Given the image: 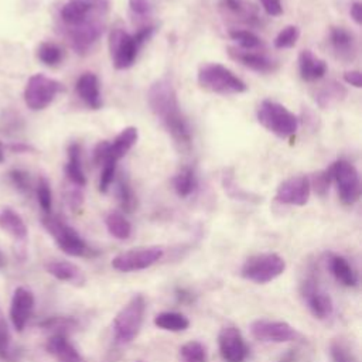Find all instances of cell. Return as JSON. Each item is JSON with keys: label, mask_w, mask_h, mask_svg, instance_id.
Returning a JSON list of instances; mask_svg holds the SVG:
<instances>
[{"label": "cell", "mask_w": 362, "mask_h": 362, "mask_svg": "<svg viewBox=\"0 0 362 362\" xmlns=\"http://www.w3.org/2000/svg\"><path fill=\"white\" fill-rule=\"evenodd\" d=\"M0 228L17 242H24L28 236L24 219L10 206L0 209Z\"/></svg>", "instance_id": "obj_27"}, {"label": "cell", "mask_w": 362, "mask_h": 362, "mask_svg": "<svg viewBox=\"0 0 362 362\" xmlns=\"http://www.w3.org/2000/svg\"><path fill=\"white\" fill-rule=\"evenodd\" d=\"M286 260L274 252H263L249 256L240 266L242 279L256 283L266 284L280 277L286 270Z\"/></svg>", "instance_id": "obj_6"}, {"label": "cell", "mask_w": 362, "mask_h": 362, "mask_svg": "<svg viewBox=\"0 0 362 362\" xmlns=\"http://www.w3.org/2000/svg\"><path fill=\"white\" fill-rule=\"evenodd\" d=\"M218 6L219 11L228 18L252 25L259 24V16L256 10L245 0H219Z\"/></svg>", "instance_id": "obj_24"}, {"label": "cell", "mask_w": 362, "mask_h": 362, "mask_svg": "<svg viewBox=\"0 0 362 362\" xmlns=\"http://www.w3.org/2000/svg\"><path fill=\"white\" fill-rule=\"evenodd\" d=\"M45 270L48 274L59 281H65L74 286H83L86 281L85 273L79 266L68 260H49L45 263Z\"/></svg>", "instance_id": "obj_23"}, {"label": "cell", "mask_w": 362, "mask_h": 362, "mask_svg": "<svg viewBox=\"0 0 362 362\" xmlns=\"http://www.w3.org/2000/svg\"><path fill=\"white\" fill-rule=\"evenodd\" d=\"M0 358L7 362H16L18 359V351L11 345V338L6 320L0 313Z\"/></svg>", "instance_id": "obj_38"}, {"label": "cell", "mask_w": 362, "mask_h": 362, "mask_svg": "<svg viewBox=\"0 0 362 362\" xmlns=\"http://www.w3.org/2000/svg\"><path fill=\"white\" fill-rule=\"evenodd\" d=\"M41 222L64 253L74 257H93L98 255V252L92 249L86 240L61 218L45 214Z\"/></svg>", "instance_id": "obj_4"}, {"label": "cell", "mask_w": 362, "mask_h": 362, "mask_svg": "<svg viewBox=\"0 0 362 362\" xmlns=\"http://www.w3.org/2000/svg\"><path fill=\"white\" fill-rule=\"evenodd\" d=\"M76 95L90 109H100L102 107V98H100V85L99 79L93 72H83L75 83Z\"/></svg>", "instance_id": "obj_21"}, {"label": "cell", "mask_w": 362, "mask_h": 362, "mask_svg": "<svg viewBox=\"0 0 362 362\" xmlns=\"http://www.w3.org/2000/svg\"><path fill=\"white\" fill-rule=\"evenodd\" d=\"M154 325L163 331L170 332H182L189 327V320L177 311H163L158 313L154 320Z\"/></svg>", "instance_id": "obj_29"}, {"label": "cell", "mask_w": 362, "mask_h": 362, "mask_svg": "<svg viewBox=\"0 0 362 362\" xmlns=\"http://www.w3.org/2000/svg\"><path fill=\"white\" fill-rule=\"evenodd\" d=\"M331 178L337 184L339 199L344 205H354L361 197L359 173L346 160H337L329 167Z\"/></svg>", "instance_id": "obj_10"}, {"label": "cell", "mask_w": 362, "mask_h": 362, "mask_svg": "<svg viewBox=\"0 0 362 362\" xmlns=\"http://www.w3.org/2000/svg\"><path fill=\"white\" fill-rule=\"evenodd\" d=\"M327 62L318 58L313 51L303 49L298 54V72L303 81L314 82L327 74Z\"/></svg>", "instance_id": "obj_25"}, {"label": "cell", "mask_w": 362, "mask_h": 362, "mask_svg": "<svg viewBox=\"0 0 362 362\" xmlns=\"http://www.w3.org/2000/svg\"><path fill=\"white\" fill-rule=\"evenodd\" d=\"M136 362H143V361H136Z\"/></svg>", "instance_id": "obj_57"}, {"label": "cell", "mask_w": 362, "mask_h": 362, "mask_svg": "<svg viewBox=\"0 0 362 362\" xmlns=\"http://www.w3.org/2000/svg\"><path fill=\"white\" fill-rule=\"evenodd\" d=\"M178 358L181 362H208V351L201 341L191 339L180 346Z\"/></svg>", "instance_id": "obj_34"}, {"label": "cell", "mask_w": 362, "mask_h": 362, "mask_svg": "<svg viewBox=\"0 0 362 362\" xmlns=\"http://www.w3.org/2000/svg\"><path fill=\"white\" fill-rule=\"evenodd\" d=\"M310 180L307 175H293L283 182L276 189V201L284 205L303 206L310 199Z\"/></svg>", "instance_id": "obj_15"}, {"label": "cell", "mask_w": 362, "mask_h": 362, "mask_svg": "<svg viewBox=\"0 0 362 362\" xmlns=\"http://www.w3.org/2000/svg\"><path fill=\"white\" fill-rule=\"evenodd\" d=\"M35 194H37V201H38L41 209L45 214H51L52 192H51V187H49V182H48L47 177L41 175L38 178V182H37V187H35Z\"/></svg>", "instance_id": "obj_42"}, {"label": "cell", "mask_w": 362, "mask_h": 362, "mask_svg": "<svg viewBox=\"0 0 362 362\" xmlns=\"http://www.w3.org/2000/svg\"><path fill=\"white\" fill-rule=\"evenodd\" d=\"M327 266L331 272V274L335 277V280L345 286V287H356L359 283L358 273L354 269V266L349 263L346 257L338 253H328L327 255Z\"/></svg>", "instance_id": "obj_22"}, {"label": "cell", "mask_w": 362, "mask_h": 362, "mask_svg": "<svg viewBox=\"0 0 362 362\" xmlns=\"http://www.w3.org/2000/svg\"><path fill=\"white\" fill-rule=\"evenodd\" d=\"M298 358L300 355L297 349H288L279 358L277 362H298Z\"/></svg>", "instance_id": "obj_53"}, {"label": "cell", "mask_w": 362, "mask_h": 362, "mask_svg": "<svg viewBox=\"0 0 362 362\" xmlns=\"http://www.w3.org/2000/svg\"><path fill=\"white\" fill-rule=\"evenodd\" d=\"M298 37H300V28L297 25H286L273 40V45L277 49L291 48L297 44Z\"/></svg>", "instance_id": "obj_41"}, {"label": "cell", "mask_w": 362, "mask_h": 362, "mask_svg": "<svg viewBox=\"0 0 362 362\" xmlns=\"http://www.w3.org/2000/svg\"><path fill=\"white\" fill-rule=\"evenodd\" d=\"M116 197L122 211L132 214L137 208V197L129 182V178L122 175L116 181Z\"/></svg>", "instance_id": "obj_32"}, {"label": "cell", "mask_w": 362, "mask_h": 362, "mask_svg": "<svg viewBox=\"0 0 362 362\" xmlns=\"http://www.w3.org/2000/svg\"><path fill=\"white\" fill-rule=\"evenodd\" d=\"M3 161H4V147H3V144L0 141V163H3Z\"/></svg>", "instance_id": "obj_55"}, {"label": "cell", "mask_w": 362, "mask_h": 362, "mask_svg": "<svg viewBox=\"0 0 362 362\" xmlns=\"http://www.w3.org/2000/svg\"><path fill=\"white\" fill-rule=\"evenodd\" d=\"M66 202L72 208V211H78L82 206V202H83L82 192L79 189H71L66 194Z\"/></svg>", "instance_id": "obj_49"}, {"label": "cell", "mask_w": 362, "mask_h": 362, "mask_svg": "<svg viewBox=\"0 0 362 362\" xmlns=\"http://www.w3.org/2000/svg\"><path fill=\"white\" fill-rule=\"evenodd\" d=\"M257 122L279 139H288L298 129V117L284 105L264 99L256 109Z\"/></svg>", "instance_id": "obj_5"}, {"label": "cell", "mask_w": 362, "mask_h": 362, "mask_svg": "<svg viewBox=\"0 0 362 362\" xmlns=\"http://www.w3.org/2000/svg\"><path fill=\"white\" fill-rule=\"evenodd\" d=\"M250 334L255 339L262 342L283 344L297 338V331L293 325L280 320L259 318L250 324Z\"/></svg>", "instance_id": "obj_13"}, {"label": "cell", "mask_w": 362, "mask_h": 362, "mask_svg": "<svg viewBox=\"0 0 362 362\" xmlns=\"http://www.w3.org/2000/svg\"><path fill=\"white\" fill-rule=\"evenodd\" d=\"M173 187L177 195L181 198H187L188 195H191L197 187L194 170L188 165L180 168V171L173 178Z\"/></svg>", "instance_id": "obj_33"}, {"label": "cell", "mask_w": 362, "mask_h": 362, "mask_svg": "<svg viewBox=\"0 0 362 362\" xmlns=\"http://www.w3.org/2000/svg\"><path fill=\"white\" fill-rule=\"evenodd\" d=\"M310 180V187L314 188L315 194H318L320 197H324L328 189H329V184L332 181L331 178V173H329V168H325V170H320L317 173H314L311 175Z\"/></svg>", "instance_id": "obj_43"}, {"label": "cell", "mask_w": 362, "mask_h": 362, "mask_svg": "<svg viewBox=\"0 0 362 362\" xmlns=\"http://www.w3.org/2000/svg\"><path fill=\"white\" fill-rule=\"evenodd\" d=\"M107 148H109V141L107 140H100L95 148H93V163L95 165H102L107 160Z\"/></svg>", "instance_id": "obj_46"}, {"label": "cell", "mask_w": 362, "mask_h": 362, "mask_svg": "<svg viewBox=\"0 0 362 362\" xmlns=\"http://www.w3.org/2000/svg\"><path fill=\"white\" fill-rule=\"evenodd\" d=\"M10 148L14 151V153H28V151H33L34 148L25 143H14L10 146Z\"/></svg>", "instance_id": "obj_54"}, {"label": "cell", "mask_w": 362, "mask_h": 362, "mask_svg": "<svg viewBox=\"0 0 362 362\" xmlns=\"http://www.w3.org/2000/svg\"><path fill=\"white\" fill-rule=\"evenodd\" d=\"M129 7L136 16H147L151 11L150 0H129Z\"/></svg>", "instance_id": "obj_47"}, {"label": "cell", "mask_w": 362, "mask_h": 362, "mask_svg": "<svg viewBox=\"0 0 362 362\" xmlns=\"http://www.w3.org/2000/svg\"><path fill=\"white\" fill-rule=\"evenodd\" d=\"M8 178L20 192L28 194L31 191V178L27 171L21 168H11L8 171Z\"/></svg>", "instance_id": "obj_44"}, {"label": "cell", "mask_w": 362, "mask_h": 362, "mask_svg": "<svg viewBox=\"0 0 362 362\" xmlns=\"http://www.w3.org/2000/svg\"><path fill=\"white\" fill-rule=\"evenodd\" d=\"M147 102L154 116L165 127L174 143L181 148H189L192 133L188 120L185 119L177 92L170 79L161 78L151 83L147 92Z\"/></svg>", "instance_id": "obj_1"}, {"label": "cell", "mask_w": 362, "mask_h": 362, "mask_svg": "<svg viewBox=\"0 0 362 362\" xmlns=\"http://www.w3.org/2000/svg\"><path fill=\"white\" fill-rule=\"evenodd\" d=\"M62 83L44 74H34L28 78L24 88V102L31 110H42L48 107L57 95L62 90Z\"/></svg>", "instance_id": "obj_8"}, {"label": "cell", "mask_w": 362, "mask_h": 362, "mask_svg": "<svg viewBox=\"0 0 362 362\" xmlns=\"http://www.w3.org/2000/svg\"><path fill=\"white\" fill-rule=\"evenodd\" d=\"M116 161H106L102 164V171H100V177H99V182H98V188L100 192H107L109 187L112 185L115 175H116Z\"/></svg>", "instance_id": "obj_45"}, {"label": "cell", "mask_w": 362, "mask_h": 362, "mask_svg": "<svg viewBox=\"0 0 362 362\" xmlns=\"http://www.w3.org/2000/svg\"><path fill=\"white\" fill-rule=\"evenodd\" d=\"M3 264H4V259H3V255L0 252V266H3Z\"/></svg>", "instance_id": "obj_56"}, {"label": "cell", "mask_w": 362, "mask_h": 362, "mask_svg": "<svg viewBox=\"0 0 362 362\" xmlns=\"http://www.w3.org/2000/svg\"><path fill=\"white\" fill-rule=\"evenodd\" d=\"M198 85L218 95H239L247 90L246 83L229 68L216 62H206L198 68Z\"/></svg>", "instance_id": "obj_3"}, {"label": "cell", "mask_w": 362, "mask_h": 362, "mask_svg": "<svg viewBox=\"0 0 362 362\" xmlns=\"http://www.w3.org/2000/svg\"><path fill=\"white\" fill-rule=\"evenodd\" d=\"M141 47L136 42L133 34L126 33L123 28L116 27L109 34V51L112 64L116 69L130 68Z\"/></svg>", "instance_id": "obj_12"}, {"label": "cell", "mask_w": 362, "mask_h": 362, "mask_svg": "<svg viewBox=\"0 0 362 362\" xmlns=\"http://www.w3.org/2000/svg\"><path fill=\"white\" fill-rule=\"evenodd\" d=\"M175 297L181 303H191L194 300V294L191 291H188L187 288H184V287H177L175 288Z\"/></svg>", "instance_id": "obj_52"}, {"label": "cell", "mask_w": 362, "mask_h": 362, "mask_svg": "<svg viewBox=\"0 0 362 362\" xmlns=\"http://www.w3.org/2000/svg\"><path fill=\"white\" fill-rule=\"evenodd\" d=\"M47 351L58 362H86L83 355L64 334H52L47 341Z\"/></svg>", "instance_id": "obj_20"}, {"label": "cell", "mask_w": 362, "mask_h": 362, "mask_svg": "<svg viewBox=\"0 0 362 362\" xmlns=\"http://www.w3.org/2000/svg\"><path fill=\"white\" fill-rule=\"evenodd\" d=\"M228 55L233 61L242 64L243 66L262 74L274 72L279 68V62L274 59L267 58L259 52H252L249 49H242L236 47H228Z\"/></svg>", "instance_id": "obj_18"}, {"label": "cell", "mask_w": 362, "mask_h": 362, "mask_svg": "<svg viewBox=\"0 0 362 362\" xmlns=\"http://www.w3.org/2000/svg\"><path fill=\"white\" fill-rule=\"evenodd\" d=\"M137 139H139L137 127H134V126L124 127L112 141H109L107 160L106 161H116L117 163L136 144Z\"/></svg>", "instance_id": "obj_26"}, {"label": "cell", "mask_w": 362, "mask_h": 362, "mask_svg": "<svg viewBox=\"0 0 362 362\" xmlns=\"http://www.w3.org/2000/svg\"><path fill=\"white\" fill-rule=\"evenodd\" d=\"M105 30V20H95L68 28L71 47L78 54H85L99 40Z\"/></svg>", "instance_id": "obj_16"}, {"label": "cell", "mask_w": 362, "mask_h": 362, "mask_svg": "<svg viewBox=\"0 0 362 362\" xmlns=\"http://www.w3.org/2000/svg\"><path fill=\"white\" fill-rule=\"evenodd\" d=\"M164 256L161 246H140L117 253L112 259V267L122 273H132L151 267Z\"/></svg>", "instance_id": "obj_11"}, {"label": "cell", "mask_w": 362, "mask_h": 362, "mask_svg": "<svg viewBox=\"0 0 362 362\" xmlns=\"http://www.w3.org/2000/svg\"><path fill=\"white\" fill-rule=\"evenodd\" d=\"M263 10L270 17H279L283 13V6L280 0H260Z\"/></svg>", "instance_id": "obj_48"}, {"label": "cell", "mask_w": 362, "mask_h": 362, "mask_svg": "<svg viewBox=\"0 0 362 362\" xmlns=\"http://www.w3.org/2000/svg\"><path fill=\"white\" fill-rule=\"evenodd\" d=\"M344 81L355 88L362 86V74L359 71H346L344 74Z\"/></svg>", "instance_id": "obj_50"}, {"label": "cell", "mask_w": 362, "mask_h": 362, "mask_svg": "<svg viewBox=\"0 0 362 362\" xmlns=\"http://www.w3.org/2000/svg\"><path fill=\"white\" fill-rule=\"evenodd\" d=\"M109 8L110 0H66L59 10V17L69 28L95 20H105Z\"/></svg>", "instance_id": "obj_7"}, {"label": "cell", "mask_w": 362, "mask_h": 362, "mask_svg": "<svg viewBox=\"0 0 362 362\" xmlns=\"http://www.w3.org/2000/svg\"><path fill=\"white\" fill-rule=\"evenodd\" d=\"M345 96H346V89L344 88V85L335 81H329L315 92L314 99L321 107H327V106H331L332 103H337L345 99Z\"/></svg>", "instance_id": "obj_31"}, {"label": "cell", "mask_w": 362, "mask_h": 362, "mask_svg": "<svg viewBox=\"0 0 362 362\" xmlns=\"http://www.w3.org/2000/svg\"><path fill=\"white\" fill-rule=\"evenodd\" d=\"M229 37L239 44L242 49H256L262 47V40L252 31L249 30H242V28H232L229 30Z\"/></svg>", "instance_id": "obj_39"}, {"label": "cell", "mask_w": 362, "mask_h": 362, "mask_svg": "<svg viewBox=\"0 0 362 362\" xmlns=\"http://www.w3.org/2000/svg\"><path fill=\"white\" fill-rule=\"evenodd\" d=\"M37 58L47 66H57L64 58V51L55 42L42 41L37 47Z\"/></svg>", "instance_id": "obj_35"}, {"label": "cell", "mask_w": 362, "mask_h": 362, "mask_svg": "<svg viewBox=\"0 0 362 362\" xmlns=\"http://www.w3.org/2000/svg\"><path fill=\"white\" fill-rule=\"evenodd\" d=\"M328 41L335 55L342 61H352L356 55L355 35L345 27H331Z\"/></svg>", "instance_id": "obj_19"}, {"label": "cell", "mask_w": 362, "mask_h": 362, "mask_svg": "<svg viewBox=\"0 0 362 362\" xmlns=\"http://www.w3.org/2000/svg\"><path fill=\"white\" fill-rule=\"evenodd\" d=\"M34 310V294L27 287H17L10 303V320L16 331L21 332Z\"/></svg>", "instance_id": "obj_17"}, {"label": "cell", "mask_w": 362, "mask_h": 362, "mask_svg": "<svg viewBox=\"0 0 362 362\" xmlns=\"http://www.w3.org/2000/svg\"><path fill=\"white\" fill-rule=\"evenodd\" d=\"M331 362H358L352 346L342 338H334L329 344Z\"/></svg>", "instance_id": "obj_37"}, {"label": "cell", "mask_w": 362, "mask_h": 362, "mask_svg": "<svg viewBox=\"0 0 362 362\" xmlns=\"http://www.w3.org/2000/svg\"><path fill=\"white\" fill-rule=\"evenodd\" d=\"M146 298L143 294H133L126 304L117 311L112 322V331L117 344L126 345L133 342L144 322Z\"/></svg>", "instance_id": "obj_2"}, {"label": "cell", "mask_w": 362, "mask_h": 362, "mask_svg": "<svg viewBox=\"0 0 362 362\" xmlns=\"http://www.w3.org/2000/svg\"><path fill=\"white\" fill-rule=\"evenodd\" d=\"M219 354L225 362H243L249 355L247 344L239 328L225 325L218 334Z\"/></svg>", "instance_id": "obj_14"}, {"label": "cell", "mask_w": 362, "mask_h": 362, "mask_svg": "<svg viewBox=\"0 0 362 362\" xmlns=\"http://www.w3.org/2000/svg\"><path fill=\"white\" fill-rule=\"evenodd\" d=\"M105 225L107 232L119 239V240H126L132 235V223L127 221V218L117 211H112L105 216Z\"/></svg>", "instance_id": "obj_30"}, {"label": "cell", "mask_w": 362, "mask_h": 362, "mask_svg": "<svg viewBox=\"0 0 362 362\" xmlns=\"http://www.w3.org/2000/svg\"><path fill=\"white\" fill-rule=\"evenodd\" d=\"M41 327L52 331V334H64L72 331L76 327V320L72 317H51L41 322Z\"/></svg>", "instance_id": "obj_40"}, {"label": "cell", "mask_w": 362, "mask_h": 362, "mask_svg": "<svg viewBox=\"0 0 362 362\" xmlns=\"http://www.w3.org/2000/svg\"><path fill=\"white\" fill-rule=\"evenodd\" d=\"M222 185H223L225 192H226L229 197H232L233 199L250 201V202H259V201H262V197L240 189V188L236 185L235 178H233V174H232L230 170H225V171H223V174H222Z\"/></svg>", "instance_id": "obj_36"}, {"label": "cell", "mask_w": 362, "mask_h": 362, "mask_svg": "<svg viewBox=\"0 0 362 362\" xmlns=\"http://www.w3.org/2000/svg\"><path fill=\"white\" fill-rule=\"evenodd\" d=\"M349 14L352 17V20L361 25L362 24V3L359 0L351 3V7H349Z\"/></svg>", "instance_id": "obj_51"}, {"label": "cell", "mask_w": 362, "mask_h": 362, "mask_svg": "<svg viewBox=\"0 0 362 362\" xmlns=\"http://www.w3.org/2000/svg\"><path fill=\"white\" fill-rule=\"evenodd\" d=\"M300 294L317 320H328L334 314V301L322 288L314 273H308L300 283Z\"/></svg>", "instance_id": "obj_9"}, {"label": "cell", "mask_w": 362, "mask_h": 362, "mask_svg": "<svg viewBox=\"0 0 362 362\" xmlns=\"http://www.w3.org/2000/svg\"><path fill=\"white\" fill-rule=\"evenodd\" d=\"M68 161L65 164V175L75 187H85L86 177L81 164V146L78 143H71L66 148Z\"/></svg>", "instance_id": "obj_28"}]
</instances>
